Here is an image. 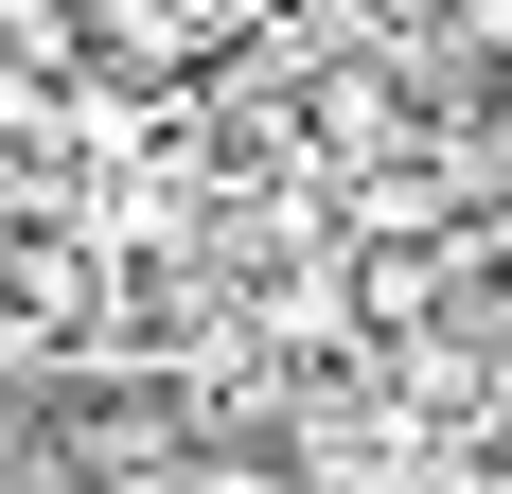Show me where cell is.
I'll list each match as a JSON object with an SVG mask.
<instances>
[{"label": "cell", "instance_id": "cell-1", "mask_svg": "<svg viewBox=\"0 0 512 494\" xmlns=\"http://www.w3.org/2000/svg\"><path fill=\"white\" fill-rule=\"evenodd\" d=\"M442 494H512V442H460V459H442Z\"/></svg>", "mask_w": 512, "mask_h": 494}]
</instances>
